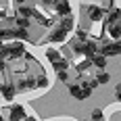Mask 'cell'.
Returning <instances> with one entry per match:
<instances>
[{
	"mask_svg": "<svg viewBox=\"0 0 121 121\" xmlns=\"http://www.w3.org/2000/svg\"><path fill=\"white\" fill-rule=\"evenodd\" d=\"M98 54H102V56H117V54H121V40H117V42H104L98 48Z\"/></svg>",
	"mask_w": 121,
	"mask_h": 121,
	"instance_id": "cell-1",
	"label": "cell"
},
{
	"mask_svg": "<svg viewBox=\"0 0 121 121\" xmlns=\"http://www.w3.org/2000/svg\"><path fill=\"white\" fill-rule=\"evenodd\" d=\"M25 54V44L23 42H11V44H6V59H21Z\"/></svg>",
	"mask_w": 121,
	"mask_h": 121,
	"instance_id": "cell-2",
	"label": "cell"
},
{
	"mask_svg": "<svg viewBox=\"0 0 121 121\" xmlns=\"http://www.w3.org/2000/svg\"><path fill=\"white\" fill-rule=\"evenodd\" d=\"M69 94H71L73 98H77V100H86L92 92L84 90V88H82V84H71V86H69Z\"/></svg>",
	"mask_w": 121,
	"mask_h": 121,
	"instance_id": "cell-3",
	"label": "cell"
},
{
	"mask_svg": "<svg viewBox=\"0 0 121 121\" xmlns=\"http://www.w3.org/2000/svg\"><path fill=\"white\" fill-rule=\"evenodd\" d=\"M27 115H25V107L21 104H13L11 111H9V121H23Z\"/></svg>",
	"mask_w": 121,
	"mask_h": 121,
	"instance_id": "cell-4",
	"label": "cell"
},
{
	"mask_svg": "<svg viewBox=\"0 0 121 121\" xmlns=\"http://www.w3.org/2000/svg\"><path fill=\"white\" fill-rule=\"evenodd\" d=\"M65 40H67V31H65V29H63V27H59V25H56V27H54V29H52V34H48V38H46V42H54V44H56V42H65Z\"/></svg>",
	"mask_w": 121,
	"mask_h": 121,
	"instance_id": "cell-5",
	"label": "cell"
},
{
	"mask_svg": "<svg viewBox=\"0 0 121 121\" xmlns=\"http://www.w3.org/2000/svg\"><path fill=\"white\" fill-rule=\"evenodd\" d=\"M15 94H17V86H13V84H0V96H2V98L13 100Z\"/></svg>",
	"mask_w": 121,
	"mask_h": 121,
	"instance_id": "cell-6",
	"label": "cell"
},
{
	"mask_svg": "<svg viewBox=\"0 0 121 121\" xmlns=\"http://www.w3.org/2000/svg\"><path fill=\"white\" fill-rule=\"evenodd\" d=\"M54 9L59 15H63V19L65 17H71V4L69 2H54Z\"/></svg>",
	"mask_w": 121,
	"mask_h": 121,
	"instance_id": "cell-7",
	"label": "cell"
},
{
	"mask_svg": "<svg viewBox=\"0 0 121 121\" xmlns=\"http://www.w3.org/2000/svg\"><path fill=\"white\" fill-rule=\"evenodd\" d=\"M88 17H90L92 21H100V19L104 17V13H102L100 6H90V9H88Z\"/></svg>",
	"mask_w": 121,
	"mask_h": 121,
	"instance_id": "cell-8",
	"label": "cell"
},
{
	"mask_svg": "<svg viewBox=\"0 0 121 121\" xmlns=\"http://www.w3.org/2000/svg\"><path fill=\"white\" fill-rule=\"evenodd\" d=\"M46 59H48L50 63L54 65V63H59V60L63 59V56H60V52H59L56 48H46Z\"/></svg>",
	"mask_w": 121,
	"mask_h": 121,
	"instance_id": "cell-9",
	"label": "cell"
},
{
	"mask_svg": "<svg viewBox=\"0 0 121 121\" xmlns=\"http://www.w3.org/2000/svg\"><path fill=\"white\" fill-rule=\"evenodd\" d=\"M107 31H109V34H111V38H115V42H117V38H121V23L107 25Z\"/></svg>",
	"mask_w": 121,
	"mask_h": 121,
	"instance_id": "cell-10",
	"label": "cell"
},
{
	"mask_svg": "<svg viewBox=\"0 0 121 121\" xmlns=\"http://www.w3.org/2000/svg\"><path fill=\"white\" fill-rule=\"evenodd\" d=\"M90 60H92V65H96L98 69H104L107 67V56H102V54H94Z\"/></svg>",
	"mask_w": 121,
	"mask_h": 121,
	"instance_id": "cell-11",
	"label": "cell"
},
{
	"mask_svg": "<svg viewBox=\"0 0 121 121\" xmlns=\"http://www.w3.org/2000/svg\"><path fill=\"white\" fill-rule=\"evenodd\" d=\"M107 21H109V25H113V23H121V11H111L109 13V17H107Z\"/></svg>",
	"mask_w": 121,
	"mask_h": 121,
	"instance_id": "cell-12",
	"label": "cell"
},
{
	"mask_svg": "<svg viewBox=\"0 0 121 121\" xmlns=\"http://www.w3.org/2000/svg\"><path fill=\"white\" fill-rule=\"evenodd\" d=\"M73 19L71 17H65V19H60V23H59V27H63V29H65V31H67V34H69V31H71L73 29Z\"/></svg>",
	"mask_w": 121,
	"mask_h": 121,
	"instance_id": "cell-13",
	"label": "cell"
},
{
	"mask_svg": "<svg viewBox=\"0 0 121 121\" xmlns=\"http://www.w3.org/2000/svg\"><path fill=\"white\" fill-rule=\"evenodd\" d=\"M15 23H17V29L27 31V27H29V19H25V17H15Z\"/></svg>",
	"mask_w": 121,
	"mask_h": 121,
	"instance_id": "cell-14",
	"label": "cell"
},
{
	"mask_svg": "<svg viewBox=\"0 0 121 121\" xmlns=\"http://www.w3.org/2000/svg\"><path fill=\"white\" fill-rule=\"evenodd\" d=\"M82 88L88 90V92H92L94 88H98V82L96 79H86V82H82Z\"/></svg>",
	"mask_w": 121,
	"mask_h": 121,
	"instance_id": "cell-15",
	"label": "cell"
},
{
	"mask_svg": "<svg viewBox=\"0 0 121 121\" xmlns=\"http://www.w3.org/2000/svg\"><path fill=\"white\" fill-rule=\"evenodd\" d=\"M90 65H92V60L86 59V60H82V63H77V65H75V69H77L79 73H84V71H88V69H90Z\"/></svg>",
	"mask_w": 121,
	"mask_h": 121,
	"instance_id": "cell-16",
	"label": "cell"
},
{
	"mask_svg": "<svg viewBox=\"0 0 121 121\" xmlns=\"http://www.w3.org/2000/svg\"><path fill=\"white\" fill-rule=\"evenodd\" d=\"M94 79H96L98 84H109V82H111V75H109L107 71H100L96 77H94Z\"/></svg>",
	"mask_w": 121,
	"mask_h": 121,
	"instance_id": "cell-17",
	"label": "cell"
},
{
	"mask_svg": "<svg viewBox=\"0 0 121 121\" xmlns=\"http://www.w3.org/2000/svg\"><path fill=\"white\" fill-rule=\"evenodd\" d=\"M67 67H69V60H67V59H60L59 63H54V69H56V73L67 71Z\"/></svg>",
	"mask_w": 121,
	"mask_h": 121,
	"instance_id": "cell-18",
	"label": "cell"
},
{
	"mask_svg": "<svg viewBox=\"0 0 121 121\" xmlns=\"http://www.w3.org/2000/svg\"><path fill=\"white\" fill-rule=\"evenodd\" d=\"M92 121H104V113L100 109H94L92 111Z\"/></svg>",
	"mask_w": 121,
	"mask_h": 121,
	"instance_id": "cell-19",
	"label": "cell"
},
{
	"mask_svg": "<svg viewBox=\"0 0 121 121\" xmlns=\"http://www.w3.org/2000/svg\"><path fill=\"white\" fill-rule=\"evenodd\" d=\"M77 42H88V34H86V29H77Z\"/></svg>",
	"mask_w": 121,
	"mask_h": 121,
	"instance_id": "cell-20",
	"label": "cell"
},
{
	"mask_svg": "<svg viewBox=\"0 0 121 121\" xmlns=\"http://www.w3.org/2000/svg\"><path fill=\"white\" fill-rule=\"evenodd\" d=\"M36 79H38V88H46V86H48V79H46L44 75H40V77H36Z\"/></svg>",
	"mask_w": 121,
	"mask_h": 121,
	"instance_id": "cell-21",
	"label": "cell"
},
{
	"mask_svg": "<svg viewBox=\"0 0 121 121\" xmlns=\"http://www.w3.org/2000/svg\"><path fill=\"white\" fill-rule=\"evenodd\" d=\"M56 77H59L60 82H67V79H69V73H67V71H60V73H56Z\"/></svg>",
	"mask_w": 121,
	"mask_h": 121,
	"instance_id": "cell-22",
	"label": "cell"
},
{
	"mask_svg": "<svg viewBox=\"0 0 121 121\" xmlns=\"http://www.w3.org/2000/svg\"><path fill=\"white\" fill-rule=\"evenodd\" d=\"M115 96H117V100H121V84L115 88Z\"/></svg>",
	"mask_w": 121,
	"mask_h": 121,
	"instance_id": "cell-23",
	"label": "cell"
},
{
	"mask_svg": "<svg viewBox=\"0 0 121 121\" xmlns=\"http://www.w3.org/2000/svg\"><path fill=\"white\" fill-rule=\"evenodd\" d=\"M4 69H6L4 67V60H0V73H4Z\"/></svg>",
	"mask_w": 121,
	"mask_h": 121,
	"instance_id": "cell-24",
	"label": "cell"
},
{
	"mask_svg": "<svg viewBox=\"0 0 121 121\" xmlns=\"http://www.w3.org/2000/svg\"><path fill=\"white\" fill-rule=\"evenodd\" d=\"M23 121H36V117H29V115H27V117H25Z\"/></svg>",
	"mask_w": 121,
	"mask_h": 121,
	"instance_id": "cell-25",
	"label": "cell"
},
{
	"mask_svg": "<svg viewBox=\"0 0 121 121\" xmlns=\"http://www.w3.org/2000/svg\"><path fill=\"white\" fill-rule=\"evenodd\" d=\"M4 17H6V15H4V11H0V19H4Z\"/></svg>",
	"mask_w": 121,
	"mask_h": 121,
	"instance_id": "cell-26",
	"label": "cell"
},
{
	"mask_svg": "<svg viewBox=\"0 0 121 121\" xmlns=\"http://www.w3.org/2000/svg\"><path fill=\"white\" fill-rule=\"evenodd\" d=\"M0 121H4V117H2V115H0Z\"/></svg>",
	"mask_w": 121,
	"mask_h": 121,
	"instance_id": "cell-27",
	"label": "cell"
},
{
	"mask_svg": "<svg viewBox=\"0 0 121 121\" xmlns=\"http://www.w3.org/2000/svg\"><path fill=\"white\" fill-rule=\"evenodd\" d=\"M0 100H2V96H0Z\"/></svg>",
	"mask_w": 121,
	"mask_h": 121,
	"instance_id": "cell-28",
	"label": "cell"
}]
</instances>
